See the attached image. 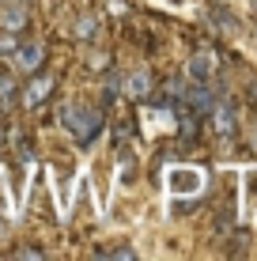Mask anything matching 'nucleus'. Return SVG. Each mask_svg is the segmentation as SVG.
Returning a JSON list of instances; mask_svg holds the SVG:
<instances>
[{"mask_svg":"<svg viewBox=\"0 0 257 261\" xmlns=\"http://www.w3.org/2000/svg\"><path fill=\"white\" fill-rule=\"evenodd\" d=\"M49 91H53V80L49 76H34L31 84H26V91H23V102L26 106H38V102H46Z\"/></svg>","mask_w":257,"mask_h":261,"instance_id":"nucleus-3","label":"nucleus"},{"mask_svg":"<svg viewBox=\"0 0 257 261\" xmlns=\"http://www.w3.org/2000/svg\"><path fill=\"white\" fill-rule=\"evenodd\" d=\"M148 84H152L148 76H136V80H132V91H140V95H144V91H148ZM140 95H136V98H140Z\"/></svg>","mask_w":257,"mask_h":261,"instance_id":"nucleus-7","label":"nucleus"},{"mask_svg":"<svg viewBox=\"0 0 257 261\" xmlns=\"http://www.w3.org/2000/svg\"><path fill=\"white\" fill-rule=\"evenodd\" d=\"M79 31H83V38H91V31H95V19H83V23H79Z\"/></svg>","mask_w":257,"mask_h":261,"instance_id":"nucleus-8","label":"nucleus"},{"mask_svg":"<svg viewBox=\"0 0 257 261\" xmlns=\"http://www.w3.org/2000/svg\"><path fill=\"white\" fill-rule=\"evenodd\" d=\"M65 118L72 121V133H76V137L83 140V144L99 137V125H102V118H99V114H95V110H79V114H76V110H68Z\"/></svg>","mask_w":257,"mask_h":261,"instance_id":"nucleus-1","label":"nucleus"},{"mask_svg":"<svg viewBox=\"0 0 257 261\" xmlns=\"http://www.w3.org/2000/svg\"><path fill=\"white\" fill-rule=\"evenodd\" d=\"M0 4H4V0H0Z\"/></svg>","mask_w":257,"mask_h":261,"instance_id":"nucleus-9","label":"nucleus"},{"mask_svg":"<svg viewBox=\"0 0 257 261\" xmlns=\"http://www.w3.org/2000/svg\"><path fill=\"white\" fill-rule=\"evenodd\" d=\"M15 95H19V87H15V80L8 76V72H0V110H8V106L15 102Z\"/></svg>","mask_w":257,"mask_h":261,"instance_id":"nucleus-5","label":"nucleus"},{"mask_svg":"<svg viewBox=\"0 0 257 261\" xmlns=\"http://www.w3.org/2000/svg\"><path fill=\"white\" fill-rule=\"evenodd\" d=\"M4 15H0V23H4V31H19V27L26 23V12H23V4L19 0H4Z\"/></svg>","mask_w":257,"mask_h":261,"instance_id":"nucleus-4","label":"nucleus"},{"mask_svg":"<svg viewBox=\"0 0 257 261\" xmlns=\"http://www.w3.org/2000/svg\"><path fill=\"white\" fill-rule=\"evenodd\" d=\"M193 76H197V80L208 76V57H193Z\"/></svg>","mask_w":257,"mask_h":261,"instance_id":"nucleus-6","label":"nucleus"},{"mask_svg":"<svg viewBox=\"0 0 257 261\" xmlns=\"http://www.w3.org/2000/svg\"><path fill=\"white\" fill-rule=\"evenodd\" d=\"M42 57H46V49H42L38 42H26V46L15 49V65H19L23 72H38L42 68Z\"/></svg>","mask_w":257,"mask_h":261,"instance_id":"nucleus-2","label":"nucleus"}]
</instances>
